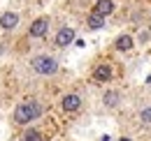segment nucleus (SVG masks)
<instances>
[{"instance_id":"obj_1","label":"nucleus","mask_w":151,"mask_h":141,"mask_svg":"<svg viewBox=\"0 0 151 141\" xmlns=\"http://www.w3.org/2000/svg\"><path fill=\"white\" fill-rule=\"evenodd\" d=\"M40 113H42V104L35 102V100H26V102H21L17 109H14V123L17 125H28L33 123L35 118H40Z\"/></svg>"},{"instance_id":"obj_2","label":"nucleus","mask_w":151,"mask_h":141,"mask_svg":"<svg viewBox=\"0 0 151 141\" xmlns=\"http://www.w3.org/2000/svg\"><path fill=\"white\" fill-rule=\"evenodd\" d=\"M30 67L35 74H42V76H51L58 72V60L51 58V56H35L30 60Z\"/></svg>"},{"instance_id":"obj_3","label":"nucleus","mask_w":151,"mask_h":141,"mask_svg":"<svg viewBox=\"0 0 151 141\" xmlns=\"http://www.w3.org/2000/svg\"><path fill=\"white\" fill-rule=\"evenodd\" d=\"M47 30H49V19H47V16H40V19H35V21L30 23V28H28V37L40 39V37L47 35Z\"/></svg>"},{"instance_id":"obj_4","label":"nucleus","mask_w":151,"mask_h":141,"mask_svg":"<svg viewBox=\"0 0 151 141\" xmlns=\"http://www.w3.org/2000/svg\"><path fill=\"white\" fill-rule=\"evenodd\" d=\"M60 109L63 111H68V113H75V111H79L81 109V97L79 95H65L63 100H60Z\"/></svg>"},{"instance_id":"obj_5","label":"nucleus","mask_w":151,"mask_h":141,"mask_svg":"<svg viewBox=\"0 0 151 141\" xmlns=\"http://www.w3.org/2000/svg\"><path fill=\"white\" fill-rule=\"evenodd\" d=\"M54 42H56V46H60V49H63V46H70V44L75 42V30H72V28H60L56 33V39H54Z\"/></svg>"},{"instance_id":"obj_6","label":"nucleus","mask_w":151,"mask_h":141,"mask_svg":"<svg viewBox=\"0 0 151 141\" xmlns=\"http://www.w3.org/2000/svg\"><path fill=\"white\" fill-rule=\"evenodd\" d=\"M17 26H19V14L17 12H5L0 16V28L2 30H14Z\"/></svg>"},{"instance_id":"obj_7","label":"nucleus","mask_w":151,"mask_h":141,"mask_svg":"<svg viewBox=\"0 0 151 141\" xmlns=\"http://www.w3.org/2000/svg\"><path fill=\"white\" fill-rule=\"evenodd\" d=\"M114 12V2L112 0H98V2H95V7H93V14H98V16H109V14H112Z\"/></svg>"},{"instance_id":"obj_8","label":"nucleus","mask_w":151,"mask_h":141,"mask_svg":"<svg viewBox=\"0 0 151 141\" xmlns=\"http://www.w3.org/2000/svg\"><path fill=\"white\" fill-rule=\"evenodd\" d=\"M93 79H95V81L107 83V81L112 79V67H109V65H98V67L93 70Z\"/></svg>"},{"instance_id":"obj_9","label":"nucleus","mask_w":151,"mask_h":141,"mask_svg":"<svg viewBox=\"0 0 151 141\" xmlns=\"http://www.w3.org/2000/svg\"><path fill=\"white\" fill-rule=\"evenodd\" d=\"M114 49H116V51H130V49H132V37H130V35L116 37V42H114Z\"/></svg>"},{"instance_id":"obj_10","label":"nucleus","mask_w":151,"mask_h":141,"mask_svg":"<svg viewBox=\"0 0 151 141\" xmlns=\"http://www.w3.org/2000/svg\"><path fill=\"white\" fill-rule=\"evenodd\" d=\"M86 23H88V28H91V30H102V26H105V19L91 12V14H88V19H86Z\"/></svg>"},{"instance_id":"obj_11","label":"nucleus","mask_w":151,"mask_h":141,"mask_svg":"<svg viewBox=\"0 0 151 141\" xmlns=\"http://www.w3.org/2000/svg\"><path fill=\"white\" fill-rule=\"evenodd\" d=\"M102 100H105V104H107V106H112V109H114V106H119V102H121V95H119L116 90H107Z\"/></svg>"},{"instance_id":"obj_12","label":"nucleus","mask_w":151,"mask_h":141,"mask_svg":"<svg viewBox=\"0 0 151 141\" xmlns=\"http://www.w3.org/2000/svg\"><path fill=\"white\" fill-rule=\"evenodd\" d=\"M23 141H42V134L37 130H26L23 132Z\"/></svg>"},{"instance_id":"obj_13","label":"nucleus","mask_w":151,"mask_h":141,"mask_svg":"<svg viewBox=\"0 0 151 141\" xmlns=\"http://www.w3.org/2000/svg\"><path fill=\"white\" fill-rule=\"evenodd\" d=\"M139 120H142L144 125H151V106H147V109L139 113Z\"/></svg>"}]
</instances>
